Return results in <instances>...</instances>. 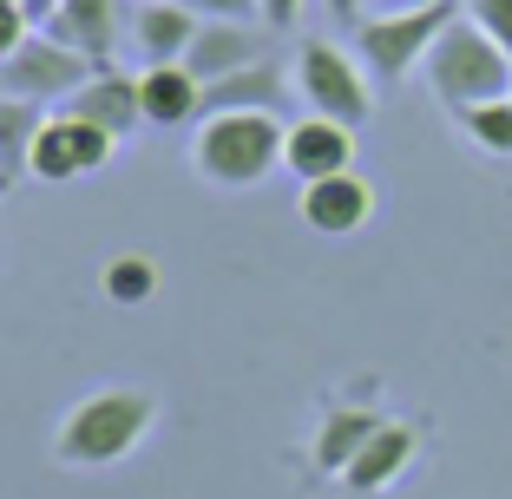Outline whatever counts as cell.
Listing matches in <instances>:
<instances>
[{
    "instance_id": "1",
    "label": "cell",
    "mask_w": 512,
    "mask_h": 499,
    "mask_svg": "<svg viewBox=\"0 0 512 499\" xmlns=\"http://www.w3.org/2000/svg\"><path fill=\"white\" fill-rule=\"evenodd\" d=\"M151 421H158V394L151 388H125V381L119 388H92L60 414L46 454L66 473H106V467H119V460H132L138 447H145Z\"/></svg>"
},
{
    "instance_id": "2",
    "label": "cell",
    "mask_w": 512,
    "mask_h": 499,
    "mask_svg": "<svg viewBox=\"0 0 512 499\" xmlns=\"http://www.w3.org/2000/svg\"><path fill=\"white\" fill-rule=\"evenodd\" d=\"M283 112H204L191 132V171L217 191H256L283 165Z\"/></svg>"
},
{
    "instance_id": "3",
    "label": "cell",
    "mask_w": 512,
    "mask_h": 499,
    "mask_svg": "<svg viewBox=\"0 0 512 499\" xmlns=\"http://www.w3.org/2000/svg\"><path fill=\"white\" fill-rule=\"evenodd\" d=\"M421 79L447 112H467V106H486V99H512V53L493 33L473 27L467 14H453L447 33L434 40V53H427Z\"/></svg>"
},
{
    "instance_id": "4",
    "label": "cell",
    "mask_w": 512,
    "mask_h": 499,
    "mask_svg": "<svg viewBox=\"0 0 512 499\" xmlns=\"http://www.w3.org/2000/svg\"><path fill=\"white\" fill-rule=\"evenodd\" d=\"M460 14L453 0H427V7H401V14H368L355 27V60L368 66V79L401 86L407 73H421L434 40L447 33V20Z\"/></svg>"
},
{
    "instance_id": "5",
    "label": "cell",
    "mask_w": 512,
    "mask_h": 499,
    "mask_svg": "<svg viewBox=\"0 0 512 499\" xmlns=\"http://www.w3.org/2000/svg\"><path fill=\"white\" fill-rule=\"evenodd\" d=\"M289 79H296V99L309 112H322V119L335 125H368V112H375V92H368V66L348 53V46L335 40H302L296 46V66H289Z\"/></svg>"
},
{
    "instance_id": "6",
    "label": "cell",
    "mask_w": 512,
    "mask_h": 499,
    "mask_svg": "<svg viewBox=\"0 0 512 499\" xmlns=\"http://www.w3.org/2000/svg\"><path fill=\"white\" fill-rule=\"evenodd\" d=\"M99 73V66L86 60V53H73L66 40H53V33H27V40L0 60V92H14V99H33V106H53V99H73L86 79Z\"/></svg>"
},
{
    "instance_id": "7",
    "label": "cell",
    "mask_w": 512,
    "mask_h": 499,
    "mask_svg": "<svg viewBox=\"0 0 512 499\" xmlns=\"http://www.w3.org/2000/svg\"><path fill=\"white\" fill-rule=\"evenodd\" d=\"M112 152H119V138H106L99 125L73 119V112H46L40 145H33V178H40V184L92 178V171H106V165H112Z\"/></svg>"
},
{
    "instance_id": "8",
    "label": "cell",
    "mask_w": 512,
    "mask_h": 499,
    "mask_svg": "<svg viewBox=\"0 0 512 499\" xmlns=\"http://www.w3.org/2000/svg\"><path fill=\"white\" fill-rule=\"evenodd\" d=\"M296 211L316 237H355V230L375 217V184H368L362 171H335V178L302 184Z\"/></svg>"
},
{
    "instance_id": "9",
    "label": "cell",
    "mask_w": 512,
    "mask_h": 499,
    "mask_svg": "<svg viewBox=\"0 0 512 499\" xmlns=\"http://www.w3.org/2000/svg\"><path fill=\"white\" fill-rule=\"evenodd\" d=\"M283 171H296L302 184L355 171V125H335V119H322V112L296 119L283 132Z\"/></svg>"
},
{
    "instance_id": "10",
    "label": "cell",
    "mask_w": 512,
    "mask_h": 499,
    "mask_svg": "<svg viewBox=\"0 0 512 499\" xmlns=\"http://www.w3.org/2000/svg\"><path fill=\"white\" fill-rule=\"evenodd\" d=\"M66 112L73 119H86V125H99L106 138H138L145 132V106H138V79H125L119 66H99V73L86 79V86L66 99Z\"/></svg>"
},
{
    "instance_id": "11",
    "label": "cell",
    "mask_w": 512,
    "mask_h": 499,
    "mask_svg": "<svg viewBox=\"0 0 512 499\" xmlns=\"http://www.w3.org/2000/svg\"><path fill=\"white\" fill-rule=\"evenodd\" d=\"M138 106H145V125H158V132L197 125L204 119V79H197L184 60L145 66V73H138Z\"/></svg>"
},
{
    "instance_id": "12",
    "label": "cell",
    "mask_w": 512,
    "mask_h": 499,
    "mask_svg": "<svg viewBox=\"0 0 512 499\" xmlns=\"http://www.w3.org/2000/svg\"><path fill=\"white\" fill-rule=\"evenodd\" d=\"M256 60H270V53H263V33H256L250 20H197V40H191V53H184V66H191L204 86L224 79V73H243V66H256Z\"/></svg>"
},
{
    "instance_id": "13",
    "label": "cell",
    "mask_w": 512,
    "mask_h": 499,
    "mask_svg": "<svg viewBox=\"0 0 512 499\" xmlns=\"http://www.w3.org/2000/svg\"><path fill=\"white\" fill-rule=\"evenodd\" d=\"M414 454H421V434H414L407 421H381V434L348 460L342 486H348V493H362V499H375V493H388V486L414 467Z\"/></svg>"
},
{
    "instance_id": "14",
    "label": "cell",
    "mask_w": 512,
    "mask_h": 499,
    "mask_svg": "<svg viewBox=\"0 0 512 499\" xmlns=\"http://www.w3.org/2000/svg\"><path fill=\"white\" fill-rule=\"evenodd\" d=\"M53 40H66L73 53H86L92 66H112V46H119V0H60L53 20H46Z\"/></svg>"
},
{
    "instance_id": "15",
    "label": "cell",
    "mask_w": 512,
    "mask_h": 499,
    "mask_svg": "<svg viewBox=\"0 0 512 499\" xmlns=\"http://www.w3.org/2000/svg\"><path fill=\"white\" fill-rule=\"evenodd\" d=\"M296 92V79L276 60H256L243 73H224L204 86V112H283V99Z\"/></svg>"
},
{
    "instance_id": "16",
    "label": "cell",
    "mask_w": 512,
    "mask_h": 499,
    "mask_svg": "<svg viewBox=\"0 0 512 499\" xmlns=\"http://www.w3.org/2000/svg\"><path fill=\"white\" fill-rule=\"evenodd\" d=\"M132 40L145 53V66H165V60H184L197 40V14L184 0H145L132 14Z\"/></svg>"
},
{
    "instance_id": "17",
    "label": "cell",
    "mask_w": 512,
    "mask_h": 499,
    "mask_svg": "<svg viewBox=\"0 0 512 499\" xmlns=\"http://www.w3.org/2000/svg\"><path fill=\"white\" fill-rule=\"evenodd\" d=\"M381 421H388V414H375V408H329V414H322V427H316V440H309V460H316L322 473L342 480L348 460L381 434Z\"/></svg>"
},
{
    "instance_id": "18",
    "label": "cell",
    "mask_w": 512,
    "mask_h": 499,
    "mask_svg": "<svg viewBox=\"0 0 512 499\" xmlns=\"http://www.w3.org/2000/svg\"><path fill=\"white\" fill-rule=\"evenodd\" d=\"M40 125H46V106L0 92V197L14 191L20 178H33V145H40Z\"/></svg>"
},
{
    "instance_id": "19",
    "label": "cell",
    "mask_w": 512,
    "mask_h": 499,
    "mask_svg": "<svg viewBox=\"0 0 512 499\" xmlns=\"http://www.w3.org/2000/svg\"><path fill=\"white\" fill-rule=\"evenodd\" d=\"M99 289H106V303H119V309H145L151 296H158V263H151L145 250H119V257L99 270Z\"/></svg>"
},
{
    "instance_id": "20",
    "label": "cell",
    "mask_w": 512,
    "mask_h": 499,
    "mask_svg": "<svg viewBox=\"0 0 512 499\" xmlns=\"http://www.w3.org/2000/svg\"><path fill=\"white\" fill-rule=\"evenodd\" d=\"M453 119H460V132H467L480 152L512 158V99H486V106H467V112H453Z\"/></svg>"
},
{
    "instance_id": "21",
    "label": "cell",
    "mask_w": 512,
    "mask_h": 499,
    "mask_svg": "<svg viewBox=\"0 0 512 499\" xmlns=\"http://www.w3.org/2000/svg\"><path fill=\"white\" fill-rule=\"evenodd\" d=\"M467 20L480 33H493V40L512 53V0H467Z\"/></svg>"
},
{
    "instance_id": "22",
    "label": "cell",
    "mask_w": 512,
    "mask_h": 499,
    "mask_svg": "<svg viewBox=\"0 0 512 499\" xmlns=\"http://www.w3.org/2000/svg\"><path fill=\"white\" fill-rule=\"evenodd\" d=\"M197 20H263V0H184Z\"/></svg>"
},
{
    "instance_id": "23",
    "label": "cell",
    "mask_w": 512,
    "mask_h": 499,
    "mask_svg": "<svg viewBox=\"0 0 512 499\" xmlns=\"http://www.w3.org/2000/svg\"><path fill=\"white\" fill-rule=\"evenodd\" d=\"M27 33H33V27L14 14V7H7V0H0V60H7V53H14V46L27 40Z\"/></svg>"
},
{
    "instance_id": "24",
    "label": "cell",
    "mask_w": 512,
    "mask_h": 499,
    "mask_svg": "<svg viewBox=\"0 0 512 499\" xmlns=\"http://www.w3.org/2000/svg\"><path fill=\"white\" fill-rule=\"evenodd\" d=\"M302 20V0H263V27H276V33H289Z\"/></svg>"
},
{
    "instance_id": "25",
    "label": "cell",
    "mask_w": 512,
    "mask_h": 499,
    "mask_svg": "<svg viewBox=\"0 0 512 499\" xmlns=\"http://www.w3.org/2000/svg\"><path fill=\"white\" fill-rule=\"evenodd\" d=\"M7 7H14V14L27 20V27H46V20H53V7H60V0H7Z\"/></svg>"
},
{
    "instance_id": "26",
    "label": "cell",
    "mask_w": 512,
    "mask_h": 499,
    "mask_svg": "<svg viewBox=\"0 0 512 499\" xmlns=\"http://www.w3.org/2000/svg\"><path fill=\"white\" fill-rule=\"evenodd\" d=\"M322 7H329L342 27H362V20H368V0H322Z\"/></svg>"
},
{
    "instance_id": "27",
    "label": "cell",
    "mask_w": 512,
    "mask_h": 499,
    "mask_svg": "<svg viewBox=\"0 0 512 499\" xmlns=\"http://www.w3.org/2000/svg\"><path fill=\"white\" fill-rule=\"evenodd\" d=\"M401 7H427V0H368V14H401Z\"/></svg>"
}]
</instances>
